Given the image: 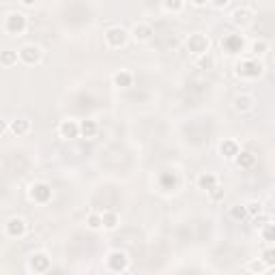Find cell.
<instances>
[{
  "label": "cell",
  "instance_id": "obj_1",
  "mask_svg": "<svg viewBox=\"0 0 275 275\" xmlns=\"http://www.w3.org/2000/svg\"><path fill=\"white\" fill-rule=\"evenodd\" d=\"M262 62L260 60H256V58H247L243 62H239L237 64V74L241 78H247V80H256V78H260L262 76Z\"/></svg>",
  "mask_w": 275,
  "mask_h": 275
},
{
  "label": "cell",
  "instance_id": "obj_2",
  "mask_svg": "<svg viewBox=\"0 0 275 275\" xmlns=\"http://www.w3.org/2000/svg\"><path fill=\"white\" fill-rule=\"evenodd\" d=\"M209 45H211V41H209V37L200 35V32H193V35L187 37V41H185V47H187V52L196 54V56H202L209 52Z\"/></svg>",
  "mask_w": 275,
  "mask_h": 275
},
{
  "label": "cell",
  "instance_id": "obj_3",
  "mask_svg": "<svg viewBox=\"0 0 275 275\" xmlns=\"http://www.w3.org/2000/svg\"><path fill=\"white\" fill-rule=\"evenodd\" d=\"M5 30L9 32V35H22L24 30H26V15L24 13H9L5 18Z\"/></svg>",
  "mask_w": 275,
  "mask_h": 275
},
{
  "label": "cell",
  "instance_id": "obj_4",
  "mask_svg": "<svg viewBox=\"0 0 275 275\" xmlns=\"http://www.w3.org/2000/svg\"><path fill=\"white\" fill-rule=\"evenodd\" d=\"M127 39H129V32L123 26H112V28L106 30V43L110 47H114V50L123 47L127 43Z\"/></svg>",
  "mask_w": 275,
  "mask_h": 275
},
{
  "label": "cell",
  "instance_id": "obj_5",
  "mask_svg": "<svg viewBox=\"0 0 275 275\" xmlns=\"http://www.w3.org/2000/svg\"><path fill=\"white\" fill-rule=\"evenodd\" d=\"M127 266H129V258L125 252H120V249L110 252V256H108V269L110 271L120 273V271H127Z\"/></svg>",
  "mask_w": 275,
  "mask_h": 275
},
{
  "label": "cell",
  "instance_id": "obj_6",
  "mask_svg": "<svg viewBox=\"0 0 275 275\" xmlns=\"http://www.w3.org/2000/svg\"><path fill=\"white\" fill-rule=\"evenodd\" d=\"M28 193H30L32 200L39 202V204H45V202H50V198H52V189L47 183H32Z\"/></svg>",
  "mask_w": 275,
  "mask_h": 275
},
{
  "label": "cell",
  "instance_id": "obj_7",
  "mask_svg": "<svg viewBox=\"0 0 275 275\" xmlns=\"http://www.w3.org/2000/svg\"><path fill=\"white\" fill-rule=\"evenodd\" d=\"M41 56H43L41 47L35 45V43H28V45H24L20 50V60L24 64H37L39 60H41Z\"/></svg>",
  "mask_w": 275,
  "mask_h": 275
},
{
  "label": "cell",
  "instance_id": "obj_8",
  "mask_svg": "<svg viewBox=\"0 0 275 275\" xmlns=\"http://www.w3.org/2000/svg\"><path fill=\"white\" fill-rule=\"evenodd\" d=\"M5 232H7V237H11V239H20L26 234V222H24L22 217H11V220L5 224Z\"/></svg>",
  "mask_w": 275,
  "mask_h": 275
},
{
  "label": "cell",
  "instance_id": "obj_9",
  "mask_svg": "<svg viewBox=\"0 0 275 275\" xmlns=\"http://www.w3.org/2000/svg\"><path fill=\"white\" fill-rule=\"evenodd\" d=\"M153 35H155V30H153V26H151V24H144V22L135 24L133 30H131V37L135 39V41H140V43L151 41Z\"/></svg>",
  "mask_w": 275,
  "mask_h": 275
},
{
  "label": "cell",
  "instance_id": "obj_10",
  "mask_svg": "<svg viewBox=\"0 0 275 275\" xmlns=\"http://www.w3.org/2000/svg\"><path fill=\"white\" fill-rule=\"evenodd\" d=\"M243 45H245V41H243V37H241V35H226L222 39V47L226 52H230V54L243 52Z\"/></svg>",
  "mask_w": 275,
  "mask_h": 275
},
{
  "label": "cell",
  "instance_id": "obj_11",
  "mask_svg": "<svg viewBox=\"0 0 275 275\" xmlns=\"http://www.w3.org/2000/svg\"><path fill=\"white\" fill-rule=\"evenodd\" d=\"M232 24H237V26H247V24H252V18H254V13L252 9H247V7H239V9H234L232 11Z\"/></svg>",
  "mask_w": 275,
  "mask_h": 275
},
{
  "label": "cell",
  "instance_id": "obj_12",
  "mask_svg": "<svg viewBox=\"0 0 275 275\" xmlns=\"http://www.w3.org/2000/svg\"><path fill=\"white\" fill-rule=\"evenodd\" d=\"M254 103H256V99L252 95H237L234 97V110L237 112H241V114H245V112H252L254 110Z\"/></svg>",
  "mask_w": 275,
  "mask_h": 275
},
{
  "label": "cell",
  "instance_id": "obj_13",
  "mask_svg": "<svg viewBox=\"0 0 275 275\" xmlns=\"http://www.w3.org/2000/svg\"><path fill=\"white\" fill-rule=\"evenodd\" d=\"M50 269V258L45 254H32L30 256V271L35 273H45Z\"/></svg>",
  "mask_w": 275,
  "mask_h": 275
},
{
  "label": "cell",
  "instance_id": "obj_14",
  "mask_svg": "<svg viewBox=\"0 0 275 275\" xmlns=\"http://www.w3.org/2000/svg\"><path fill=\"white\" fill-rule=\"evenodd\" d=\"M58 131L62 138H67V140H71V138H78L80 135V123H76V120H62Z\"/></svg>",
  "mask_w": 275,
  "mask_h": 275
},
{
  "label": "cell",
  "instance_id": "obj_15",
  "mask_svg": "<svg viewBox=\"0 0 275 275\" xmlns=\"http://www.w3.org/2000/svg\"><path fill=\"white\" fill-rule=\"evenodd\" d=\"M220 153H222L226 159H237V155L241 153V149H239V144L234 142V140H224V142L220 144Z\"/></svg>",
  "mask_w": 275,
  "mask_h": 275
},
{
  "label": "cell",
  "instance_id": "obj_16",
  "mask_svg": "<svg viewBox=\"0 0 275 275\" xmlns=\"http://www.w3.org/2000/svg\"><path fill=\"white\" fill-rule=\"evenodd\" d=\"M112 82H114V86H118V88H129L133 82V76L129 74V71H116L114 78H112Z\"/></svg>",
  "mask_w": 275,
  "mask_h": 275
},
{
  "label": "cell",
  "instance_id": "obj_17",
  "mask_svg": "<svg viewBox=\"0 0 275 275\" xmlns=\"http://www.w3.org/2000/svg\"><path fill=\"white\" fill-rule=\"evenodd\" d=\"M11 131L15 135H26L30 131V120L28 118H15V120H11Z\"/></svg>",
  "mask_w": 275,
  "mask_h": 275
},
{
  "label": "cell",
  "instance_id": "obj_18",
  "mask_svg": "<svg viewBox=\"0 0 275 275\" xmlns=\"http://www.w3.org/2000/svg\"><path fill=\"white\" fill-rule=\"evenodd\" d=\"M234 161H237L239 168H254V164H256V155H254V153H249V151H241Z\"/></svg>",
  "mask_w": 275,
  "mask_h": 275
},
{
  "label": "cell",
  "instance_id": "obj_19",
  "mask_svg": "<svg viewBox=\"0 0 275 275\" xmlns=\"http://www.w3.org/2000/svg\"><path fill=\"white\" fill-rule=\"evenodd\" d=\"M97 131H99V125H97L95 120H82V123H80V135H84V138H95Z\"/></svg>",
  "mask_w": 275,
  "mask_h": 275
},
{
  "label": "cell",
  "instance_id": "obj_20",
  "mask_svg": "<svg viewBox=\"0 0 275 275\" xmlns=\"http://www.w3.org/2000/svg\"><path fill=\"white\" fill-rule=\"evenodd\" d=\"M215 185H217V176H215V174L204 172V174H200V176H198V187H200V189L209 191V189H213Z\"/></svg>",
  "mask_w": 275,
  "mask_h": 275
},
{
  "label": "cell",
  "instance_id": "obj_21",
  "mask_svg": "<svg viewBox=\"0 0 275 275\" xmlns=\"http://www.w3.org/2000/svg\"><path fill=\"white\" fill-rule=\"evenodd\" d=\"M101 215H103V228H108V230H114L120 222L116 211H103Z\"/></svg>",
  "mask_w": 275,
  "mask_h": 275
},
{
  "label": "cell",
  "instance_id": "obj_22",
  "mask_svg": "<svg viewBox=\"0 0 275 275\" xmlns=\"http://www.w3.org/2000/svg\"><path fill=\"white\" fill-rule=\"evenodd\" d=\"M230 217H232L234 222H243V220H247V217H249L247 207H245V204H237V207H232V209H230Z\"/></svg>",
  "mask_w": 275,
  "mask_h": 275
},
{
  "label": "cell",
  "instance_id": "obj_23",
  "mask_svg": "<svg viewBox=\"0 0 275 275\" xmlns=\"http://www.w3.org/2000/svg\"><path fill=\"white\" fill-rule=\"evenodd\" d=\"M20 58V52H15V50H5L3 56H0V62L5 64V67H13L15 62H18Z\"/></svg>",
  "mask_w": 275,
  "mask_h": 275
},
{
  "label": "cell",
  "instance_id": "obj_24",
  "mask_svg": "<svg viewBox=\"0 0 275 275\" xmlns=\"http://www.w3.org/2000/svg\"><path fill=\"white\" fill-rule=\"evenodd\" d=\"M86 224H88V228L91 230H99V228H103V215L101 213H91L86 217Z\"/></svg>",
  "mask_w": 275,
  "mask_h": 275
},
{
  "label": "cell",
  "instance_id": "obj_25",
  "mask_svg": "<svg viewBox=\"0 0 275 275\" xmlns=\"http://www.w3.org/2000/svg\"><path fill=\"white\" fill-rule=\"evenodd\" d=\"M185 7V0H164V9L168 13H181Z\"/></svg>",
  "mask_w": 275,
  "mask_h": 275
},
{
  "label": "cell",
  "instance_id": "obj_26",
  "mask_svg": "<svg viewBox=\"0 0 275 275\" xmlns=\"http://www.w3.org/2000/svg\"><path fill=\"white\" fill-rule=\"evenodd\" d=\"M161 187H164V189H174L176 187V174L174 172H164V174H161Z\"/></svg>",
  "mask_w": 275,
  "mask_h": 275
},
{
  "label": "cell",
  "instance_id": "obj_27",
  "mask_svg": "<svg viewBox=\"0 0 275 275\" xmlns=\"http://www.w3.org/2000/svg\"><path fill=\"white\" fill-rule=\"evenodd\" d=\"M213 64H215V60H213V56L211 54H202V58L198 60V67L200 69H213Z\"/></svg>",
  "mask_w": 275,
  "mask_h": 275
},
{
  "label": "cell",
  "instance_id": "obj_28",
  "mask_svg": "<svg viewBox=\"0 0 275 275\" xmlns=\"http://www.w3.org/2000/svg\"><path fill=\"white\" fill-rule=\"evenodd\" d=\"M266 50H269V43L264 41V39H258V41L252 43V52L258 56V54H264Z\"/></svg>",
  "mask_w": 275,
  "mask_h": 275
},
{
  "label": "cell",
  "instance_id": "obj_29",
  "mask_svg": "<svg viewBox=\"0 0 275 275\" xmlns=\"http://www.w3.org/2000/svg\"><path fill=\"white\" fill-rule=\"evenodd\" d=\"M262 239L264 241H275V224H264V228H262Z\"/></svg>",
  "mask_w": 275,
  "mask_h": 275
},
{
  "label": "cell",
  "instance_id": "obj_30",
  "mask_svg": "<svg viewBox=\"0 0 275 275\" xmlns=\"http://www.w3.org/2000/svg\"><path fill=\"white\" fill-rule=\"evenodd\" d=\"M245 207H247L249 217H258V215L262 213V204H260V202H247Z\"/></svg>",
  "mask_w": 275,
  "mask_h": 275
},
{
  "label": "cell",
  "instance_id": "obj_31",
  "mask_svg": "<svg viewBox=\"0 0 275 275\" xmlns=\"http://www.w3.org/2000/svg\"><path fill=\"white\" fill-rule=\"evenodd\" d=\"M247 269H249V271H254V273H262V271L269 269V266H266V262L260 258V260H252V262H249Z\"/></svg>",
  "mask_w": 275,
  "mask_h": 275
},
{
  "label": "cell",
  "instance_id": "obj_32",
  "mask_svg": "<svg viewBox=\"0 0 275 275\" xmlns=\"http://www.w3.org/2000/svg\"><path fill=\"white\" fill-rule=\"evenodd\" d=\"M262 260L266 262V266H275V247H269L262 252Z\"/></svg>",
  "mask_w": 275,
  "mask_h": 275
},
{
  "label": "cell",
  "instance_id": "obj_33",
  "mask_svg": "<svg viewBox=\"0 0 275 275\" xmlns=\"http://www.w3.org/2000/svg\"><path fill=\"white\" fill-rule=\"evenodd\" d=\"M209 196H211L213 202H217V200H222V198H224V189L220 187V185H215L213 189H209Z\"/></svg>",
  "mask_w": 275,
  "mask_h": 275
},
{
  "label": "cell",
  "instance_id": "obj_34",
  "mask_svg": "<svg viewBox=\"0 0 275 275\" xmlns=\"http://www.w3.org/2000/svg\"><path fill=\"white\" fill-rule=\"evenodd\" d=\"M211 5L215 7V9H224V7L230 5V0H211Z\"/></svg>",
  "mask_w": 275,
  "mask_h": 275
},
{
  "label": "cell",
  "instance_id": "obj_35",
  "mask_svg": "<svg viewBox=\"0 0 275 275\" xmlns=\"http://www.w3.org/2000/svg\"><path fill=\"white\" fill-rule=\"evenodd\" d=\"M207 3H211V0H191V5H193V7H204Z\"/></svg>",
  "mask_w": 275,
  "mask_h": 275
},
{
  "label": "cell",
  "instance_id": "obj_36",
  "mask_svg": "<svg viewBox=\"0 0 275 275\" xmlns=\"http://www.w3.org/2000/svg\"><path fill=\"white\" fill-rule=\"evenodd\" d=\"M35 3H37V0H22V5H24V7H32Z\"/></svg>",
  "mask_w": 275,
  "mask_h": 275
}]
</instances>
